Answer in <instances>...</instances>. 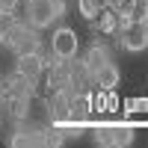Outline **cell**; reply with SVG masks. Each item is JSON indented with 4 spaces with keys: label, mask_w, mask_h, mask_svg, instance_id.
Instances as JSON below:
<instances>
[{
    "label": "cell",
    "mask_w": 148,
    "mask_h": 148,
    "mask_svg": "<svg viewBox=\"0 0 148 148\" xmlns=\"http://www.w3.org/2000/svg\"><path fill=\"white\" fill-rule=\"evenodd\" d=\"M65 0H24V21L36 30H45L65 15Z\"/></svg>",
    "instance_id": "1"
},
{
    "label": "cell",
    "mask_w": 148,
    "mask_h": 148,
    "mask_svg": "<svg viewBox=\"0 0 148 148\" xmlns=\"http://www.w3.org/2000/svg\"><path fill=\"white\" fill-rule=\"evenodd\" d=\"M116 39H119V47L127 53H139L148 47V24L145 21H130L127 27H119L116 30Z\"/></svg>",
    "instance_id": "2"
},
{
    "label": "cell",
    "mask_w": 148,
    "mask_h": 148,
    "mask_svg": "<svg viewBox=\"0 0 148 148\" xmlns=\"http://www.w3.org/2000/svg\"><path fill=\"white\" fill-rule=\"evenodd\" d=\"M80 51V42H77V33L68 30V27H56L53 36H51V53L56 59H65V62H71L74 56H77Z\"/></svg>",
    "instance_id": "3"
},
{
    "label": "cell",
    "mask_w": 148,
    "mask_h": 148,
    "mask_svg": "<svg viewBox=\"0 0 148 148\" xmlns=\"http://www.w3.org/2000/svg\"><path fill=\"white\" fill-rule=\"evenodd\" d=\"M6 45H9L15 53H33V51H39V30L30 27L27 21H24V24H15V30L6 36Z\"/></svg>",
    "instance_id": "4"
},
{
    "label": "cell",
    "mask_w": 148,
    "mask_h": 148,
    "mask_svg": "<svg viewBox=\"0 0 148 148\" xmlns=\"http://www.w3.org/2000/svg\"><path fill=\"white\" fill-rule=\"evenodd\" d=\"M45 68H47V62H45L42 51L18 53V59H15V71H18V74H24L30 83H39V77H42V71H45Z\"/></svg>",
    "instance_id": "5"
},
{
    "label": "cell",
    "mask_w": 148,
    "mask_h": 148,
    "mask_svg": "<svg viewBox=\"0 0 148 148\" xmlns=\"http://www.w3.org/2000/svg\"><path fill=\"white\" fill-rule=\"evenodd\" d=\"M47 116H51V121H62L71 116V92L68 89H56L47 98Z\"/></svg>",
    "instance_id": "6"
},
{
    "label": "cell",
    "mask_w": 148,
    "mask_h": 148,
    "mask_svg": "<svg viewBox=\"0 0 148 148\" xmlns=\"http://www.w3.org/2000/svg\"><path fill=\"white\" fill-rule=\"evenodd\" d=\"M110 59H113V56H110V47H104V45H92L89 51L83 53L80 65H83L86 71H89V77H95V74L101 71V68H104V65L110 62Z\"/></svg>",
    "instance_id": "7"
},
{
    "label": "cell",
    "mask_w": 148,
    "mask_h": 148,
    "mask_svg": "<svg viewBox=\"0 0 148 148\" xmlns=\"http://www.w3.org/2000/svg\"><path fill=\"white\" fill-rule=\"evenodd\" d=\"M12 148H39L45 145V127H30V130H18L9 136Z\"/></svg>",
    "instance_id": "8"
},
{
    "label": "cell",
    "mask_w": 148,
    "mask_h": 148,
    "mask_svg": "<svg viewBox=\"0 0 148 148\" xmlns=\"http://www.w3.org/2000/svg\"><path fill=\"white\" fill-rule=\"evenodd\" d=\"M92 80L98 83V89H116V86H119V80H121V71H119V65L113 62V59H110V62H107L101 71H98Z\"/></svg>",
    "instance_id": "9"
},
{
    "label": "cell",
    "mask_w": 148,
    "mask_h": 148,
    "mask_svg": "<svg viewBox=\"0 0 148 148\" xmlns=\"http://www.w3.org/2000/svg\"><path fill=\"white\" fill-rule=\"evenodd\" d=\"M136 139V127L127 125V121H116L113 125V148H127Z\"/></svg>",
    "instance_id": "10"
},
{
    "label": "cell",
    "mask_w": 148,
    "mask_h": 148,
    "mask_svg": "<svg viewBox=\"0 0 148 148\" xmlns=\"http://www.w3.org/2000/svg\"><path fill=\"white\" fill-rule=\"evenodd\" d=\"M71 116L74 119H89L92 116V98L86 92H71Z\"/></svg>",
    "instance_id": "11"
},
{
    "label": "cell",
    "mask_w": 148,
    "mask_h": 148,
    "mask_svg": "<svg viewBox=\"0 0 148 148\" xmlns=\"http://www.w3.org/2000/svg\"><path fill=\"white\" fill-rule=\"evenodd\" d=\"M3 86H6V95H33V86H36V83H30L24 74H18V71H15V74H12V77H9Z\"/></svg>",
    "instance_id": "12"
},
{
    "label": "cell",
    "mask_w": 148,
    "mask_h": 148,
    "mask_svg": "<svg viewBox=\"0 0 148 148\" xmlns=\"http://www.w3.org/2000/svg\"><path fill=\"white\" fill-rule=\"evenodd\" d=\"M104 6H107V0H77L80 15L89 18V21H98V15L104 12Z\"/></svg>",
    "instance_id": "13"
},
{
    "label": "cell",
    "mask_w": 148,
    "mask_h": 148,
    "mask_svg": "<svg viewBox=\"0 0 148 148\" xmlns=\"http://www.w3.org/2000/svg\"><path fill=\"white\" fill-rule=\"evenodd\" d=\"M92 142L113 148V125H95L92 127Z\"/></svg>",
    "instance_id": "14"
},
{
    "label": "cell",
    "mask_w": 148,
    "mask_h": 148,
    "mask_svg": "<svg viewBox=\"0 0 148 148\" xmlns=\"http://www.w3.org/2000/svg\"><path fill=\"white\" fill-rule=\"evenodd\" d=\"M15 24H18V21H15V12H0V30H3L6 36L15 30Z\"/></svg>",
    "instance_id": "15"
},
{
    "label": "cell",
    "mask_w": 148,
    "mask_h": 148,
    "mask_svg": "<svg viewBox=\"0 0 148 148\" xmlns=\"http://www.w3.org/2000/svg\"><path fill=\"white\" fill-rule=\"evenodd\" d=\"M21 0H0V12H15Z\"/></svg>",
    "instance_id": "16"
},
{
    "label": "cell",
    "mask_w": 148,
    "mask_h": 148,
    "mask_svg": "<svg viewBox=\"0 0 148 148\" xmlns=\"http://www.w3.org/2000/svg\"><path fill=\"white\" fill-rule=\"evenodd\" d=\"M142 6H145V15H142V21L148 24V0H142Z\"/></svg>",
    "instance_id": "17"
},
{
    "label": "cell",
    "mask_w": 148,
    "mask_h": 148,
    "mask_svg": "<svg viewBox=\"0 0 148 148\" xmlns=\"http://www.w3.org/2000/svg\"><path fill=\"white\" fill-rule=\"evenodd\" d=\"M3 45H6V33L0 30V47H3Z\"/></svg>",
    "instance_id": "18"
},
{
    "label": "cell",
    "mask_w": 148,
    "mask_h": 148,
    "mask_svg": "<svg viewBox=\"0 0 148 148\" xmlns=\"http://www.w3.org/2000/svg\"><path fill=\"white\" fill-rule=\"evenodd\" d=\"M0 127H3V113H0Z\"/></svg>",
    "instance_id": "19"
}]
</instances>
